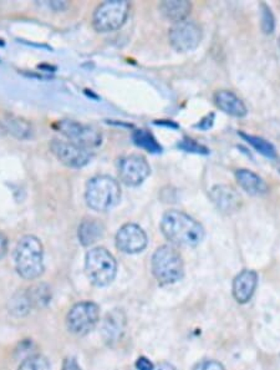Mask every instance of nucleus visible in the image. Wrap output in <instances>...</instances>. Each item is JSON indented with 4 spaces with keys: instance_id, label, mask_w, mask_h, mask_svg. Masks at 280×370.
<instances>
[{
    "instance_id": "nucleus-15",
    "label": "nucleus",
    "mask_w": 280,
    "mask_h": 370,
    "mask_svg": "<svg viewBox=\"0 0 280 370\" xmlns=\"http://www.w3.org/2000/svg\"><path fill=\"white\" fill-rule=\"evenodd\" d=\"M258 284V274L254 271L244 269L233 281V297L234 299L244 304L252 299Z\"/></svg>"
},
{
    "instance_id": "nucleus-7",
    "label": "nucleus",
    "mask_w": 280,
    "mask_h": 370,
    "mask_svg": "<svg viewBox=\"0 0 280 370\" xmlns=\"http://www.w3.org/2000/svg\"><path fill=\"white\" fill-rule=\"evenodd\" d=\"M62 135L68 137V141L80 146L85 150H94L103 143V135L94 126L79 123L74 120H62L56 123Z\"/></svg>"
},
{
    "instance_id": "nucleus-11",
    "label": "nucleus",
    "mask_w": 280,
    "mask_h": 370,
    "mask_svg": "<svg viewBox=\"0 0 280 370\" xmlns=\"http://www.w3.org/2000/svg\"><path fill=\"white\" fill-rule=\"evenodd\" d=\"M50 149L62 164L73 169H81L89 164L92 158L89 150H85L70 141H64L59 138H54L51 141Z\"/></svg>"
},
{
    "instance_id": "nucleus-13",
    "label": "nucleus",
    "mask_w": 280,
    "mask_h": 370,
    "mask_svg": "<svg viewBox=\"0 0 280 370\" xmlns=\"http://www.w3.org/2000/svg\"><path fill=\"white\" fill-rule=\"evenodd\" d=\"M211 199L219 211L223 213L237 212L242 205V197L231 186H214L211 190Z\"/></svg>"
},
{
    "instance_id": "nucleus-21",
    "label": "nucleus",
    "mask_w": 280,
    "mask_h": 370,
    "mask_svg": "<svg viewBox=\"0 0 280 370\" xmlns=\"http://www.w3.org/2000/svg\"><path fill=\"white\" fill-rule=\"evenodd\" d=\"M33 309V304L27 297V291L21 292L18 295H14L12 301H9V312L14 317H25L30 313V310Z\"/></svg>"
},
{
    "instance_id": "nucleus-30",
    "label": "nucleus",
    "mask_w": 280,
    "mask_h": 370,
    "mask_svg": "<svg viewBox=\"0 0 280 370\" xmlns=\"http://www.w3.org/2000/svg\"><path fill=\"white\" fill-rule=\"evenodd\" d=\"M8 252V238L3 232H0V260L5 257Z\"/></svg>"
},
{
    "instance_id": "nucleus-9",
    "label": "nucleus",
    "mask_w": 280,
    "mask_h": 370,
    "mask_svg": "<svg viewBox=\"0 0 280 370\" xmlns=\"http://www.w3.org/2000/svg\"><path fill=\"white\" fill-rule=\"evenodd\" d=\"M168 38L173 49L179 53H188L199 47L202 40V30L197 23L186 19L173 24Z\"/></svg>"
},
{
    "instance_id": "nucleus-5",
    "label": "nucleus",
    "mask_w": 280,
    "mask_h": 370,
    "mask_svg": "<svg viewBox=\"0 0 280 370\" xmlns=\"http://www.w3.org/2000/svg\"><path fill=\"white\" fill-rule=\"evenodd\" d=\"M85 271L96 287H106L115 280L117 263L115 257L103 247L90 249L85 258Z\"/></svg>"
},
{
    "instance_id": "nucleus-31",
    "label": "nucleus",
    "mask_w": 280,
    "mask_h": 370,
    "mask_svg": "<svg viewBox=\"0 0 280 370\" xmlns=\"http://www.w3.org/2000/svg\"><path fill=\"white\" fill-rule=\"evenodd\" d=\"M153 370H177L172 364L170 363H161L158 364L157 367H155Z\"/></svg>"
},
{
    "instance_id": "nucleus-25",
    "label": "nucleus",
    "mask_w": 280,
    "mask_h": 370,
    "mask_svg": "<svg viewBox=\"0 0 280 370\" xmlns=\"http://www.w3.org/2000/svg\"><path fill=\"white\" fill-rule=\"evenodd\" d=\"M262 30L266 34H272L274 30L273 14L266 4H262Z\"/></svg>"
},
{
    "instance_id": "nucleus-12",
    "label": "nucleus",
    "mask_w": 280,
    "mask_h": 370,
    "mask_svg": "<svg viewBox=\"0 0 280 370\" xmlns=\"http://www.w3.org/2000/svg\"><path fill=\"white\" fill-rule=\"evenodd\" d=\"M147 246V234L135 223H127L116 234V247L123 254L142 252Z\"/></svg>"
},
{
    "instance_id": "nucleus-8",
    "label": "nucleus",
    "mask_w": 280,
    "mask_h": 370,
    "mask_svg": "<svg viewBox=\"0 0 280 370\" xmlns=\"http://www.w3.org/2000/svg\"><path fill=\"white\" fill-rule=\"evenodd\" d=\"M100 321V308L94 301H80L66 317L68 329L76 336H86Z\"/></svg>"
},
{
    "instance_id": "nucleus-29",
    "label": "nucleus",
    "mask_w": 280,
    "mask_h": 370,
    "mask_svg": "<svg viewBox=\"0 0 280 370\" xmlns=\"http://www.w3.org/2000/svg\"><path fill=\"white\" fill-rule=\"evenodd\" d=\"M62 370H81L79 364L76 362L75 358L73 356H68L64 362V365H62Z\"/></svg>"
},
{
    "instance_id": "nucleus-22",
    "label": "nucleus",
    "mask_w": 280,
    "mask_h": 370,
    "mask_svg": "<svg viewBox=\"0 0 280 370\" xmlns=\"http://www.w3.org/2000/svg\"><path fill=\"white\" fill-rule=\"evenodd\" d=\"M133 141L137 146L142 147L152 153H158L162 151V147L160 146L156 138L151 135L150 132L146 130H137L133 132Z\"/></svg>"
},
{
    "instance_id": "nucleus-17",
    "label": "nucleus",
    "mask_w": 280,
    "mask_h": 370,
    "mask_svg": "<svg viewBox=\"0 0 280 370\" xmlns=\"http://www.w3.org/2000/svg\"><path fill=\"white\" fill-rule=\"evenodd\" d=\"M105 236V226L103 222L96 219H85L79 226L77 237L82 246H92Z\"/></svg>"
},
{
    "instance_id": "nucleus-33",
    "label": "nucleus",
    "mask_w": 280,
    "mask_h": 370,
    "mask_svg": "<svg viewBox=\"0 0 280 370\" xmlns=\"http://www.w3.org/2000/svg\"><path fill=\"white\" fill-rule=\"evenodd\" d=\"M279 169H280V161H279Z\"/></svg>"
},
{
    "instance_id": "nucleus-16",
    "label": "nucleus",
    "mask_w": 280,
    "mask_h": 370,
    "mask_svg": "<svg viewBox=\"0 0 280 370\" xmlns=\"http://www.w3.org/2000/svg\"><path fill=\"white\" fill-rule=\"evenodd\" d=\"M214 103L217 108L234 117H244L246 115V108L244 103L229 90H220L214 94Z\"/></svg>"
},
{
    "instance_id": "nucleus-19",
    "label": "nucleus",
    "mask_w": 280,
    "mask_h": 370,
    "mask_svg": "<svg viewBox=\"0 0 280 370\" xmlns=\"http://www.w3.org/2000/svg\"><path fill=\"white\" fill-rule=\"evenodd\" d=\"M192 5L186 0H166L160 4V10L168 21L175 24L186 21V18L191 13Z\"/></svg>"
},
{
    "instance_id": "nucleus-27",
    "label": "nucleus",
    "mask_w": 280,
    "mask_h": 370,
    "mask_svg": "<svg viewBox=\"0 0 280 370\" xmlns=\"http://www.w3.org/2000/svg\"><path fill=\"white\" fill-rule=\"evenodd\" d=\"M193 370H225V367L216 360H202Z\"/></svg>"
},
{
    "instance_id": "nucleus-32",
    "label": "nucleus",
    "mask_w": 280,
    "mask_h": 370,
    "mask_svg": "<svg viewBox=\"0 0 280 370\" xmlns=\"http://www.w3.org/2000/svg\"><path fill=\"white\" fill-rule=\"evenodd\" d=\"M278 44H279V48H280V38H279V42H278Z\"/></svg>"
},
{
    "instance_id": "nucleus-14",
    "label": "nucleus",
    "mask_w": 280,
    "mask_h": 370,
    "mask_svg": "<svg viewBox=\"0 0 280 370\" xmlns=\"http://www.w3.org/2000/svg\"><path fill=\"white\" fill-rule=\"evenodd\" d=\"M126 328V315L121 309H114L107 313L103 321V338L109 345H114L121 341Z\"/></svg>"
},
{
    "instance_id": "nucleus-6",
    "label": "nucleus",
    "mask_w": 280,
    "mask_h": 370,
    "mask_svg": "<svg viewBox=\"0 0 280 370\" xmlns=\"http://www.w3.org/2000/svg\"><path fill=\"white\" fill-rule=\"evenodd\" d=\"M130 4L126 0H111L99 5L92 16V25L99 33H111L123 27L129 16Z\"/></svg>"
},
{
    "instance_id": "nucleus-20",
    "label": "nucleus",
    "mask_w": 280,
    "mask_h": 370,
    "mask_svg": "<svg viewBox=\"0 0 280 370\" xmlns=\"http://www.w3.org/2000/svg\"><path fill=\"white\" fill-rule=\"evenodd\" d=\"M27 293L33 308H44L51 301V289L45 283L35 284L27 289Z\"/></svg>"
},
{
    "instance_id": "nucleus-23",
    "label": "nucleus",
    "mask_w": 280,
    "mask_h": 370,
    "mask_svg": "<svg viewBox=\"0 0 280 370\" xmlns=\"http://www.w3.org/2000/svg\"><path fill=\"white\" fill-rule=\"evenodd\" d=\"M240 136L244 137L246 141L252 145L255 150L259 151L262 155H264V156L269 158H274L277 156L275 147L270 143H268L267 140H264L262 137L246 135V134H240Z\"/></svg>"
},
{
    "instance_id": "nucleus-10",
    "label": "nucleus",
    "mask_w": 280,
    "mask_h": 370,
    "mask_svg": "<svg viewBox=\"0 0 280 370\" xmlns=\"http://www.w3.org/2000/svg\"><path fill=\"white\" fill-rule=\"evenodd\" d=\"M150 173V164L140 155H129L118 161V177L126 186L141 185Z\"/></svg>"
},
{
    "instance_id": "nucleus-18",
    "label": "nucleus",
    "mask_w": 280,
    "mask_h": 370,
    "mask_svg": "<svg viewBox=\"0 0 280 370\" xmlns=\"http://www.w3.org/2000/svg\"><path fill=\"white\" fill-rule=\"evenodd\" d=\"M238 185L252 196H260L267 193L268 185L263 178L249 170H238L236 172Z\"/></svg>"
},
{
    "instance_id": "nucleus-28",
    "label": "nucleus",
    "mask_w": 280,
    "mask_h": 370,
    "mask_svg": "<svg viewBox=\"0 0 280 370\" xmlns=\"http://www.w3.org/2000/svg\"><path fill=\"white\" fill-rule=\"evenodd\" d=\"M136 368L138 370H153V364L151 363L149 359H146L144 356H140L137 359Z\"/></svg>"
},
{
    "instance_id": "nucleus-24",
    "label": "nucleus",
    "mask_w": 280,
    "mask_h": 370,
    "mask_svg": "<svg viewBox=\"0 0 280 370\" xmlns=\"http://www.w3.org/2000/svg\"><path fill=\"white\" fill-rule=\"evenodd\" d=\"M18 370H51L50 369V364L48 359L45 356L36 354L27 358L25 360H23L19 369Z\"/></svg>"
},
{
    "instance_id": "nucleus-1",
    "label": "nucleus",
    "mask_w": 280,
    "mask_h": 370,
    "mask_svg": "<svg viewBox=\"0 0 280 370\" xmlns=\"http://www.w3.org/2000/svg\"><path fill=\"white\" fill-rule=\"evenodd\" d=\"M161 230L164 237L176 246L197 247L205 240L203 226L187 213L177 210L164 213Z\"/></svg>"
},
{
    "instance_id": "nucleus-26",
    "label": "nucleus",
    "mask_w": 280,
    "mask_h": 370,
    "mask_svg": "<svg viewBox=\"0 0 280 370\" xmlns=\"http://www.w3.org/2000/svg\"><path fill=\"white\" fill-rule=\"evenodd\" d=\"M178 147L183 149L187 152H197V153H207L208 152L205 147L192 141V140H185L182 144L178 145Z\"/></svg>"
},
{
    "instance_id": "nucleus-4",
    "label": "nucleus",
    "mask_w": 280,
    "mask_h": 370,
    "mask_svg": "<svg viewBox=\"0 0 280 370\" xmlns=\"http://www.w3.org/2000/svg\"><path fill=\"white\" fill-rule=\"evenodd\" d=\"M152 273L160 284L168 286L181 281L185 274L182 256L175 247L164 245L156 249L152 257Z\"/></svg>"
},
{
    "instance_id": "nucleus-3",
    "label": "nucleus",
    "mask_w": 280,
    "mask_h": 370,
    "mask_svg": "<svg viewBox=\"0 0 280 370\" xmlns=\"http://www.w3.org/2000/svg\"><path fill=\"white\" fill-rule=\"evenodd\" d=\"M121 199V188L115 178L106 175H97L90 178L85 201L91 210L97 212H107L116 207Z\"/></svg>"
},
{
    "instance_id": "nucleus-2",
    "label": "nucleus",
    "mask_w": 280,
    "mask_h": 370,
    "mask_svg": "<svg viewBox=\"0 0 280 370\" xmlns=\"http://www.w3.org/2000/svg\"><path fill=\"white\" fill-rule=\"evenodd\" d=\"M15 268L21 278L33 281L44 272V248L40 240L27 234L18 242L15 254Z\"/></svg>"
}]
</instances>
